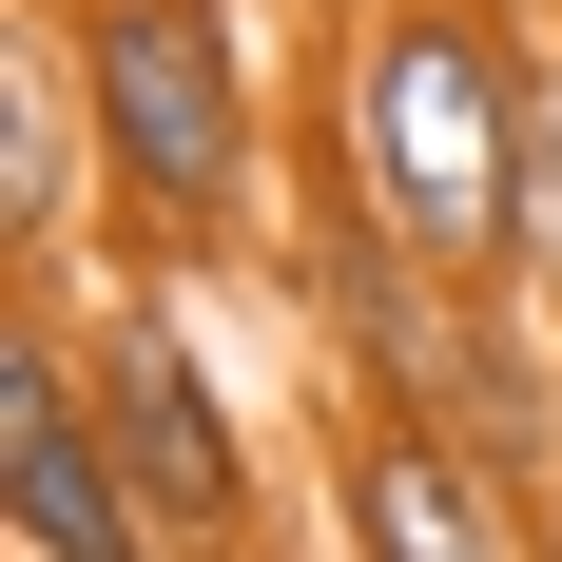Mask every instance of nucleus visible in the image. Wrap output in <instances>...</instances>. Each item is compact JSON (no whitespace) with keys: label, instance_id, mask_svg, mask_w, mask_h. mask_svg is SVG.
I'll list each match as a JSON object with an SVG mask.
<instances>
[{"label":"nucleus","instance_id":"7ed1b4c3","mask_svg":"<svg viewBox=\"0 0 562 562\" xmlns=\"http://www.w3.org/2000/svg\"><path fill=\"white\" fill-rule=\"evenodd\" d=\"M78 389H98V447L136 465V505H156L175 562H291L272 524V427L233 389V349L194 330V291L175 272H78Z\"/></svg>","mask_w":562,"mask_h":562},{"label":"nucleus","instance_id":"f257e3e1","mask_svg":"<svg viewBox=\"0 0 562 562\" xmlns=\"http://www.w3.org/2000/svg\"><path fill=\"white\" fill-rule=\"evenodd\" d=\"M562 40L524 0H349L291 175H349L427 291H524V136H543Z\"/></svg>","mask_w":562,"mask_h":562},{"label":"nucleus","instance_id":"6e6552de","mask_svg":"<svg viewBox=\"0 0 562 562\" xmlns=\"http://www.w3.org/2000/svg\"><path fill=\"white\" fill-rule=\"evenodd\" d=\"M524 311L562 330V78H543V136H524Z\"/></svg>","mask_w":562,"mask_h":562},{"label":"nucleus","instance_id":"9b49d317","mask_svg":"<svg viewBox=\"0 0 562 562\" xmlns=\"http://www.w3.org/2000/svg\"><path fill=\"white\" fill-rule=\"evenodd\" d=\"M330 20H349V0H330Z\"/></svg>","mask_w":562,"mask_h":562},{"label":"nucleus","instance_id":"9d476101","mask_svg":"<svg viewBox=\"0 0 562 562\" xmlns=\"http://www.w3.org/2000/svg\"><path fill=\"white\" fill-rule=\"evenodd\" d=\"M543 40H562V20H543Z\"/></svg>","mask_w":562,"mask_h":562},{"label":"nucleus","instance_id":"0eeeda50","mask_svg":"<svg viewBox=\"0 0 562 562\" xmlns=\"http://www.w3.org/2000/svg\"><path fill=\"white\" fill-rule=\"evenodd\" d=\"M0 233H20V291H78V233H98V136H78V78H58L40 0L0 40Z\"/></svg>","mask_w":562,"mask_h":562},{"label":"nucleus","instance_id":"20e7f679","mask_svg":"<svg viewBox=\"0 0 562 562\" xmlns=\"http://www.w3.org/2000/svg\"><path fill=\"white\" fill-rule=\"evenodd\" d=\"M0 524H20V562H175L156 505H136V465L98 447L58 291H20V330H0Z\"/></svg>","mask_w":562,"mask_h":562},{"label":"nucleus","instance_id":"39448f33","mask_svg":"<svg viewBox=\"0 0 562 562\" xmlns=\"http://www.w3.org/2000/svg\"><path fill=\"white\" fill-rule=\"evenodd\" d=\"M330 562H562V505H524L447 427L330 407Z\"/></svg>","mask_w":562,"mask_h":562},{"label":"nucleus","instance_id":"1a4fd4ad","mask_svg":"<svg viewBox=\"0 0 562 562\" xmlns=\"http://www.w3.org/2000/svg\"><path fill=\"white\" fill-rule=\"evenodd\" d=\"M524 20H562V0H524Z\"/></svg>","mask_w":562,"mask_h":562},{"label":"nucleus","instance_id":"423d86ee","mask_svg":"<svg viewBox=\"0 0 562 562\" xmlns=\"http://www.w3.org/2000/svg\"><path fill=\"white\" fill-rule=\"evenodd\" d=\"M389 427H447V447L505 465L524 505H562V330L524 311V291H465L447 349H427V407H389Z\"/></svg>","mask_w":562,"mask_h":562},{"label":"nucleus","instance_id":"f03ea898","mask_svg":"<svg viewBox=\"0 0 562 562\" xmlns=\"http://www.w3.org/2000/svg\"><path fill=\"white\" fill-rule=\"evenodd\" d=\"M98 136V272H272V58L252 0H40Z\"/></svg>","mask_w":562,"mask_h":562}]
</instances>
